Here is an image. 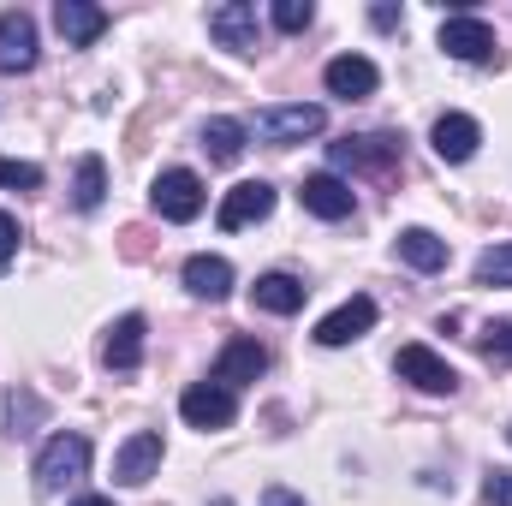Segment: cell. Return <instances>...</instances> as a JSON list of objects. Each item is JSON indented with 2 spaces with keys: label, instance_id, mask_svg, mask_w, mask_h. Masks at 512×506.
I'll return each instance as SVG.
<instances>
[{
  "label": "cell",
  "instance_id": "1",
  "mask_svg": "<svg viewBox=\"0 0 512 506\" xmlns=\"http://www.w3.org/2000/svg\"><path fill=\"white\" fill-rule=\"evenodd\" d=\"M30 477H36V495H60V489H72L78 477H90V435L60 429L54 441H42Z\"/></svg>",
  "mask_w": 512,
  "mask_h": 506
},
{
  "label": "cell",
  "instance_id": "2",
  "mask_svg": "<svg viewBox=\"0 0 512 506\" xmlns=\"http://www.w3.org/2000/svg\"><path fill=\"white\" fill-rule=\"evenodd\" d=\"M149 203H155V215L161 221H197L203 215V203H209V191H203V179L191 173V167H167L155 185H149Z\"/></svg>",
  "mask_w": 512,
  "mask_h": 506
},
{
  "label": "cell",
  "instance_id": "3",
  "mask_svg": "<svg viewBox=\"0 0 512 506\" xmlns=\"http://www.w3.org/2000/svg\"><path fill=\"white\" fill-rule=\"evenodd\" d=\"M179 417L191 423V429H233V417H239V393L233 387H221V381H191L185 393H179Z\"/></svg>",
  "mask_w": 512,
  "mask_h": 506
},
{
  "label": "cell",
  "instance_id": "4",
  "mask_svg": "<svg viewBox=\"0 0 512 506\" xmlns=\"http://www.w3.org/2000/svg\"><path fill=\"white\" fill-rule=\"evenodd\" d=\"M322 126H328V108H316V102H286V108H262L251 131L262 137V143L286 149V143H304V137H316Z\"/></svg>",
  "mask_w": 512,
  "mask_h": 506
},
{
  "label": "cell",
  "instance_id": "5",
  "mask_svg": "<svg viewBox=\"0 0 512 506\" xmlns=\"http://www.w3.org/2000/svg\"><path fill=\"white\" fill-rule=\"evenodd\" d=\"M328 161H334V167H352V173H393V167H399V137H393V131L340 137V143H328Z\"/></svg>",
  "mask_w": 512,
  "mask_h": 506
},
{
  "label": "cell",
  "instance_id": "6",
  "mask_svg": "<svg viewBox=\"0 0 512 506\" xmlns=\"http://www.w3.org/2000/svg\"><path fill=\"white\" fill-rule=\"evenodd\" d=\"M393 370H399V381H411L417 393H459V370L441 352H429V346H399Z\"/></svg>",
  "mask_w": 512,
  "mask_h": 506
},
{
  "label": "cell",
  "instance_id": "7",
  "mask_svg": "<svg viewBox=\"0 0 512 506\" xmlns=\"http://www.w3.org/2000/svg\"><path fill=\"white\" fill-rule=\"evenodd\" d=\"M441 48L465 66H483V60H495V30L477 12H453V18H441Z\"/></svg>",
  "mask_w": 512,
  "mask_h": 506
},
{
  "label": "cell",
  "instance_id": "8",
  "mask_svg": "<svg viewBox=\"0 0 512 506\" xmlns=\"http://www.w3.org/2000/svg\"><path fill=\"white\" fill-rule=\"evenodd\" d=\"M209 36L221 48H233V54H256L262 48V18H256L251 0H227V6L209 12Z\"/></svg>",
  "mask_w": 512,
  "mask_h": 506
},
{
  "label": "cell",
  "instance_id": "9",
  "mask_svg": "<svg viewBox=\"0 0 512 506\" xmlns=\"http://www.w3.org/2000/svg\"><path fill=\"white\" fill-rule=\"evenodd\" d=\"M370 328H376V298H364V292H358V298H346L340 310H328V316L316 322V346H328V352H334V346L364 340Z\"/></svg>",
  "mask_w": 512,
  "mask_h": 506
},
{
  "label": "cell",
  "instance_id": "10",
  "mask_svg": "<svg viewBox=\"0 0 512 506\" xmlns=\"http://www.w3.org/2000/svg\"><path fill=\"white\" fill-rule=\"evenodd\" d=\"M268 215H274V185H262V179H245V185H233V191L221 197V209H215L221 233L256 227V221H268Z\"/></svg>",
  "mask_w": 512,
  "mask_h": 506
},
{
  "label": "cell",
  "instance_id": "11",
  "mask_svg": "<svg viewBox=\"0 0 512 506\" xmlns=\"http://www.w3.org/2000/svg\"><path fill=\"white\" fill-rule=\"evenodd\" d=\"M262 370H268V346L251 340V334H233V340L221 346V358H215V381H221V387H233V393H239V387H251Z\"/></svg>",
  "mask_w": 512,
  "mask_h": 506
},
{
  "label": "cell",
  "instance_id": "12",
  "mask_svg": "<svg viewBox=\"0 0 512 506\" xmlns=\"http://www.w3.org/2000/svg\"><path fill=\"white\" fill-rule=\"evenodd\" d=\"M155 471H161V435H155V429H137V435H126V441H120V453H114V483L143 489Z\"/></svg>",
  "mask_w": 512,
  "mask_h": 506
},
{
  "label": "cell",
  "instance_id": "13",
  "mask_svg": "<svg viewBox=\"0 0 512 506\" xmlns=\"http://www.w3.org/2000/svg\"><path fill=\"white\" fill-rule=\"evenodd\" d=\"M298 203H304L316 221H346V215L358 209V197H352V185H346L340 173H310V179L298 185Z\"/></svg>",
  "mask_w": 512,
  "mask_h": 506
},
{
  "label": "cell",
  "instance_id": "14",
  "mask_svg": "<svg viewBox=\"0 0 512 506\" xmlns=\"http://www.w3.org/2000/svg\"><path fill=\"white\" fill-rule=\"evenodd\" d=\"M322 84H328V96H340V102H364V96H376L382 72H376V60H364V54H340V60H328Z\"/></svg>",
  "mask_w": 512,
  "mask_h": 506
},
{
  "label": "cell",
  "instance_id": "15",
  "mask_svg": "<svg viewBox=\"0 0 512 506\" xmlns=\"http://www.w3.org/2000/svg\"><path fill=\"white\" fill-rule=\"evenodd\" d=\"M36 66V18L24 6L0 12V72H30Z\"/></svg>",
  "mask_w": 512,
  "mask_h": 506
},
{
  "label": "cell",
  "instance_id": "16",
  "mask_svg": "<svg viewBox=\"0 0 512 506\" xmlns=\"http://www.w3.org/2000/svg\"><path fill=\"white\" fill-rule=\"evenodd\" d=\"M429 143H435V155H441L447 167H465V161L483 149V126H477L471 114H441L435 131H429Z\"/></svg>",
  "mask_w": 512,
  "mask_h": 506
},
{
  "label": "cell",
  "instance_id": "17",
  "mask_svg": "<svg viewBox=\"0 0 512 506\" xmlns=\"http://www.w3.org/2000/svg\"><path fill=\"white\" fill-rule=\"evenodd\" d=\"M102 364L120 370V376H131V370L143 364V316H137V310L108 328V340H102Z\"/></svg>",
  "mask_w": 512,
  "mask_h": 506
},
{
  "label": "cell",
  "instance_id": "18",
  "mask_svg": "<svg viewBox=\"0 0 512 506\" xmlns=\"http://www.w3.org/2000/svg\"><path fill=\"white\" fill-rule=\"evenodd\" d=\"M185 292H191V298H209V304H221V298H227V292H233V262H227V256H191V262H185Z\"/></svg>",
  "mask_w": 512,
  "mask_h": 506
},
{
  "label": "cell",
  "instance_id": "19",
  "mask_svg": "<svg viewBox=\"0 0 512 506\" xmlns=\"http://www.w3.org/2000/svg\"><path fill=\"white\" fill-rule=\"evenodd\" d=\"M256 310H268V316H298V310H304V298H310V286H304V280H298V274H280V268H274V274H262V280H256Z\"/></svg>",
  "mask_w": 512,
  "mask_h": 506
},
{
  "label": "cell",
  "instance_id": "20",
  "mask_svg": "<svg viewBox=\"0 0 512 506\" xmlns=\"http://www.w3.org/2000/svg\"><path fill=\"white\" fill-rule=\"evenodd\" d=\"M54 24H60V36H66L72 48H90V42L108 30V12L90 6V0H60V6H54Z\"/></svg>",
  "mask_w": 512,
  "mask_h": 506
},
{
  "label": "cell",
  "instance_id": "21",
  "mask_svg": "<svg viewBox=\"0 0 512 506\" xmlns=\"http://www.w3.org/2000/svg\"><path fill=\"white\" fill-rule=\"evenodd\" d=\"M393 251L405 268H417V274H441L447 268V239H435L429 227H405L399 239H393Z\"/></svg>",
  "mask_w": 512,
  "mask_h": 506
},
{
  "label": "cell",
  "instance_id": "22",
  "mask_svg": "<svg viewBox=\"0 0 512 506\" xmlns=\"http://www.w3.org/2000/svg\"><path fill=\"white\" fill-rule=\"evenodd\" d=\"M42 417H48V399H42L36 387H6V393H0V429H6V435H30Z\"/></svg>",
  "mask_w": 512,
  "mask_h": 506
},
{
  "label": "cell",
  "instance_id": "23",
  "mask_svg": "<svg viewBox=\"0 0 512 506\" xmlns=\"http://www.w3.org/2000/svg\"><path fill=\"white\" fill-rule=\"evenodd\" d=\"M245 143H251V126H239V120H227V114H215V120L203 126V149H209V161H221V167H233V161L245 155Z\"/></svg>",
  "mask_w": 512,
  "mask_h": 506
},
{
  "label": "cell",
  "instance_id": "24",
  "mask_svg": "<svg viewBox=\"0 0 512 506\" xmlns=\"http://www.w3.org/2000/svg\"><path fill=\"white\" fill-rule=\"evenodd\" d=\"M102 197H108V167H102V155H84L78 179H72V203L90 215V209H102Z\"/></svg>",
  "mask_w": 512,
  "mask_h": 506
},
{
  "label": "cell",
  "instance_id": "25",
  "mask_svg": "<svg viewBox=\"0 0 512 506\" xmlns=\"http://www.w3.org/2000/svg\"><path fill=\"white\" fill-rule=\"evenodd\" d=\"M477 286H512V239L477 256Z\"/></svg>",
  "mask_w": 512,
  "mask_h": 506
},
{
  "label": "cell",
  "instance_id": "26",
  "mask_svg": "<svg viewBox=\"0 0 512 506\" xmlns=\"http://www.w3.org/2000/svg\"><path fill=\"white\" fill-rule=\"evenodd\" d=\"M310 24H316V6H310V0H274V30L298 36V30H310Z\"/></svg>",
  "mask_w": 512,
  "mask_h": 506
},
{
  "label": "cell",
  "instance_id": "27",
  "mask_svg": "<svg viewBox=\"0 0 512 506\" xmlns=\"http://www.w3.org/2000/svg\"><path fill=\"white\" fill-rule=\"evenodd\" d=\"M0 185H12V191H42V167H36V161L0 155Z\"/></svg>",
  "mask_w": 512,
  "mask_h": 506
},
{
  "label": "cell",
  "instance_id": "28",
  "mask_svg": "<svg viewBox=\"0 0 512 506\" xmlns=\"http://www.w3.org/2000/svg\"><path fill=\"white\" fill-rule=\"evenodd\" d=\"M477 346H483V358H489V364H512V322H489Z\"/></svg>",
  "mask_w": 512,
  "mask_h": 506
},
{
  "label": "cell",
  "instance_id": "29",
  "mask_svg": "<svg viewBox=\"0 0 512 506\" xmlns=\"http://www.w3.org/2000/svg\"><path fill=\"white\" fill-rule=\"evenodd\" d=\"M483 501H489V506H512V471H489Z\"/></svg>",
  "mask_w": 512,
  "mask_h": 506
},
{
  "label": "cell",
  "instance_id": "30",
  "mask_svg": "<svg viewBox=\"0 0 512 506\" xmlns=\"http://www.w3.org/2000/svg\"><path fill=\"white\" fill-rule=\"evenodd\" d=\"M18 239H24V233H18V221H12V215L0 209V268H6L12 256H18Z\"/></svg>",
  "mask_w": 512,
  "mask_h": 506
},
{
  "label": "cell",
  "instance_id": "31",
  "mask_svg": "<svg viewBox=\"0 0 512 506\" xmlns=\"http://www.w3.org/2000/svg\"><path fill=\"white\" fill-rule=\"evenodd\" d=\"M262 506H304V495H292L286 483H268L262 489Z\"/></svg>",
  "mask_w": 512,
  "mask_h": 506
},
{
  "label": "cell",
  "instance_id": "32",
  "mask_svg": "<svg viewBox=\"0 0 512 506\" xmlns=\"http://www.w3.org/2000/svg\"><path fill=\"white\" fill-rule=\"evenodd\" d=\"M370 24H376V30H393V24H399V6H376Z\"/></svg>",
  "mask_w": 512,
  "mask_h": 506
},
{
  "label": "cell",
  "instance_id": "33",
  "mask_svg": "<svg viewBox=\"0 0 512 506\" xmlns=\"http://www.w3.org/2000/svg\"><path fill=\"white\" fill-rule=\"evenodd\" d=\"M72 506H114L108 495H84V501H72Z\"/></svg>",
  "mask_w": 512,
  "mask_h": 506
},
{
  "label": "cell",
  "instance_id": "34",
  "mask_svg": "<svg viewBox=\"0 0 512 506\" xmlns=\"http://www.w3.org/2000/svg\"><path fill=\"white\" fill-rule=\"evenodd\" d=\"M507 441H512V423H507Z\"/></svg>",
  "mask_w": 512,
  "mask_h": 506
}]
</instances>
